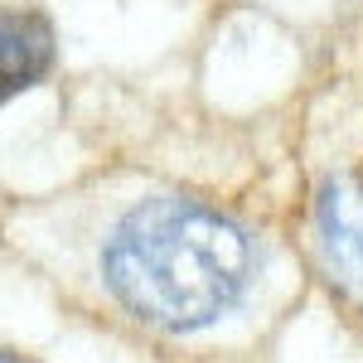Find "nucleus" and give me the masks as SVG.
Listing matches in <instances>:
<instances>
[{
	"mask_svg": "<svg viewBox=\"0 0 363 363\" xmlns=\"http://www.w3.org/2000/svg\"><path fill=\"white\" fill-rule=\"evenodd\" d=\"M257 272L252 233L223 208L184 194L136 203L102 252L116 306L165 335H194L247 296Z\"/></svg>",
	"mask_w": 363,
	"mask_h": 363,
	"instance_id": "obj_1",
	"label": "nucleus"
},
{
	"mask_svg": "<svg viewBox=\"0 0 363 363\" xmlns=\"http://www.w3.org/2000/svg\"><path fill=\"white\" fill-rule=\"evenodd\" d=\"M315 247L339 291L363 301V179H325L315 194Z\"/></svg>",
	"mask_w": 363,
	"mask_h": 363,
	"instance_id": "obj_2",
	"label": "nucleus"
},
{
	"mask_svg": "<svg viewBox=\"0 0 363 363\" xmlns=\"http://www.w3.org/2000/svg\"><path fill=\"white\" fill-rule=\"evenodd\" d=\"M54 68V29L34 10H0V102L44 83Z\"/></svg>",
	"mask_w": 363,
	"mask_h": 363,
	"instance_id": "obj_3",
	"label": "nucleus"
},
{
	"mask_svg": "<svg viewBox=\"0 0 363 363\" xmlns=\"http://www.w3.org/2000/svg\"><path fill=\"white\" fill-rule=\"evenodd\" d=\"M0 363H20V359H15V354H5V349H0Z\"/></svg>",
	"mask_w": 363,
	"mask_h": 363,
	"instance_id": "obj_4",
	"label": "nucleus"
}]
</instances>
